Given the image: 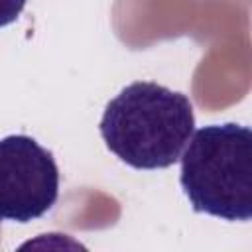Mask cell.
I'll return each mask as SVG.
<instances>
[{
  "label": "cell",
  "instance_id": "obj_1",
  "mask_svg": "<svg viewBox=\"0 0 252 252\" xmlns=\"http://www.w3.org/2000/svg\"><path fill=\"white\" fill-rule=\"evenodd\" d=\"M100 136L106 148L136 169H165L179 161L195 114L187 94L154 81L124 87L104 108Z\"/></svg>",
  "mask_w": 252,
  "mask_h": 252
},
{
  "label": "cell",
  "instance_id": "obj_4",
  "mask_svg": "<svg viewBox=\"0 0 252 252\" xmlns=\"http://www.w3.org/2000/svg\"><path fill=\"white\" fill-rule=\"evenodd\" d=\"M24 8L26 0H0V28L16 22Z\"/></svg>",
  "mask_w": 252,
  "mask_h": 252
},
{
  "label": "cell",
  "instance_id": "obj_3",
  "mask_svg": "<svg viewBox=\"0 0 252 252\" xmlns=\"http://www.w3.org/2000/svg\"><path fill=\"white\" fill-rule=\"evenodd\" d=\"M59 197V167L49 150L32 136L0 140V220L30 222L43 217Z\"/></svg>",
  "mask_w": 252,
  "mask_h": 252
},
{
  "label": "cell",
  "instance_id": "obj_2",
  "mask_svg": "<svg viewBox=\"0 0 252 252\" xmlns=\"http://www.w3.org/2000/svg\"><path fill=\"white\" fill-rule=\"evenodd\" d=\"M179 183L193 211L222 220L252 219V132L236 122L193 130Z\"/></svg>",
  "mask_w": 252,
  "mask_h": 252
}]
</instances>
